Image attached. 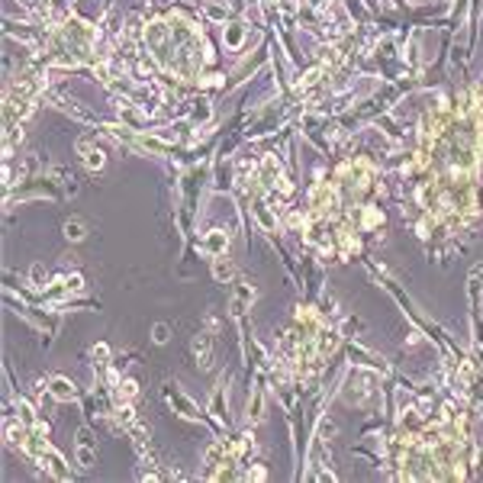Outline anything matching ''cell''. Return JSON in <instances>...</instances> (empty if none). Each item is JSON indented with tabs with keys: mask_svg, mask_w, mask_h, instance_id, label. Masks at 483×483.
I'll return each mask as SVG.
<instances>
[{
	"mask_svg": "<svg viewBox=\"0 0 483 483\" xmlns=\"http://www.w3.org/2000/svg\"><path fill=\"white\" fill-rule=\"evenodd\" d=\"M48 390H52V396H55V400H71V396H74V387H71V383L65 380V377H55Z\"/></svg>",
	"mask_w": 483,
	"mask_h": 483,
	"instance_id": "6da1fadb",
	"label": "cell"
},
{
	"mask_svg": "<svg viewBox=\"0 0 483 483\" xmlns=\"http://www.w3.org/2000/svg\"><path fill=\"white\" fill-rule=\"evenodd\" d=\"M225 245H229V235H225V232H213V235L206 238V252H210V255L225 252Z\"/></svg>",
	"mask_w": 483,
	"mask_h": 483,
	"instance_id": "7a4b0ae2",
	"label": "cell"
},
{
	"mask_svg": "<svg viewBox=\"0 0 483 483\" xmlns=\"http://www.w3.org/2000/svg\"><path fill=\"white\" fill-rule=\"evenodd\" d=\"M81 151H84V161H87V168H103V151H100V149H87V145L81 142Z\"/></svg>",
	"mask_w": 483,
	"mask_h": 483,
	"instance_id": "3957f363",
	"label": "cell"
},
{
	"mask_svg": "<svg viewBox=\"0 0 483 483\" xmlns=\"http://www.w3.org/2000/svg\"><path fill=\"white\" fill-rule=\"evenodd\" d=\"M65 235H68L71 242L84 238V223H81V219H68V223H65Z\"/></svg>",
	"mask_w": 483,
	"mask_h": 483,
	"instance_id": "277c9868",
	"label": "cell"
},
{
	"mask_svg": "<svg viewBox=\"0 0 483 483\" xmlns=\"http://www.w3.org/2000/svg\"><path fill=\"white\" fill-rule=\"evenodd\" d=\"M193 351H197L200 358H203L200 364H210V338H206V335H203V338H197V341H193Z\"/></svg>",
	"mask_w": 483,
	"mask_h": 483,
	"instance_id": "5b68a950",
	"label": "cell"
},
{
	"mask_svg": "<svg viewBox=\"0 0 483 483\" xmlns=\"http://www.w3.org/2000/svg\"><path fill=\"white\" fill-rule=\"evenodd\" d=\"M242 36H245V33H242V26H229V29H225V42H229L232 48L242 42Z\"/></svg>",
	"mask_w": 483,
	"mask_h": 483,
	"instance_id": "8992f818",
	"label": "cell"
},
{
	"mask_svg": "<svg viewBox=\"0 0 483 483\" xmlns=\"http://www.w3.org/2000/svg\"><path fill=\"white\" fill-rule=\"evenodd\" d=\"M213 274H216V280H225V277H232V264H229V261H216V267H213Z\"/></svg>",
	"mask_w": 483,
	"mask_h": 483,
	"instance_id": "52a82bcc",
	"label": "cell"
},
{
	"mask_svg": "<svg viewBox=\"0 0 483 483\" xmlns=\"http://www.w3.org/2000/svg\"><path fill=\"white\" fill-rule=\"evenodd\" d=\"M45 277H48L45 267H42V264H33V284H36V287H45Z\"/></svg>",
	"mask_w": 483,
	"mask_h": 483,
	"instance_id": "ba28073f",
	"label": "cell"
},
{
	"mask_svg": "<svg viewBox=\"0 0 483 483\" xmlns=\"http://www.w3.org/2000/svg\"><path fill=\"white\" fill-rule=\"evenodd\" d=\"M77 461H81L84 467H90V464H94V451H90L87 445H81V451H77Z\"/></svg>",
	"mask_w": 483,
	"mask_h": 483,
	"instance_id": "9c48e42d",
	"label": "cell"
},
{
	"mask_svg": "<svg viewBox=\"0 0 483 483\" xmlns=\"http://www.w3.org/2000/svg\"><path fill=\"white\" fill-rule=\"evenodd\" d=\"M155 341H158V345L168 341V326H155Z\"/></svg>",
	"mask_w": 483,
	"mask_h": 483,
	"instance_id": "30bf717a",
	"label": "cell"
},
{
	"mask_svg": "<svg viewBox=\"0 0 483 483\" xmlns=\"http://www.w3.org/2000/svg\"><path fill=\"white\" fill-rule=\"evenodd\" d=\"M68 287H71V290H81V277H77V274H74V277H68Z\"/></svg>",
	"mask_w": 483,
	"mask_h": 483,
	"instance_id": "8fae6325",
	"label": "cell"
}]
</instances>
